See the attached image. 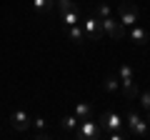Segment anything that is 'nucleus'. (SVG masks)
Listing matches in <instances>:
<instances>
[{"label": "nucleus", "instance_id": "f257e3e1", "mask_svg": "<svg viewBox=\"0 0 150 140\" xmlns=\"http://www.w3.org/2000/svg\"><path fill=\"white\" fill-rule=\"evenodd\" d=\"M78 138L80 140H100V138H105V130L100 128V123H95V120H90V118H85V120H80V125H78Z\"/></svg>", "mask_w": 150, "mask_h": 140}, {"label": "nucleus", "instance_id": "f03ea898", "mask_svg": "<svg viewBox=\"0 0 150 140\" xmlns=\"http://www.w3.org/2000/svg\"><path fill=\"white\" fill-rule=\"evenodd\" d=\"M138 18H140V10H138V5H135V3H130V0L118 3V20H120V25H123V28L135 25V23H138Z\"/></svg>", "mask_w": 150, "mask_h": 140}, {"label": "nucleus", "instance_id": "7ed1b4c3", "mask_svg": "<svg viewBox=\"0 0 150 140\" xmlns=\"http://www.w3.org/2000/svg\"><path fill=\"white\" fill-rule=\"evenodd\" d=\"M120 88H123V93H125L128 100L138 98V85H135L133 68H130V65H123V68H120Z\"/></svg>", "mask_w": 150, "mask_h": 140}, {"label": "nucleus", "instance_id": "20e7f679", "mask_svg": "<svg viewBox=\"0 0 150 140\" xmlns=\"http://www.w3.org/2000/svg\"><path fill=\"white\" fill-rule=\"evenodd\" d=\"M125 120H128L125 125L130 128V135H133V138H145V135H148V123H145L135 110H128V113H125Z\"/></svg>", "mask_w": 150, "mask_h": 140}, {"label": "nucleus", "instance_id": "39448f33", "mask_svg": "<svg viewBox=\"0 0 150 140\" xmlns=\"http://www.w3.org/2000/svg\"><path fill=\"white\" fill-rule=\"evenodd\" d=\"M98 123H100V128L105 130V133H110V130H123L125 118H123V115H118V113H112V110H108V113L100 115Z\"/></svg>", "mask_w": 150, "mask_h": 140}, {"label": "nucleus", "instance_id": "423d86ee", "mask_svg": "<svg viewBox=\"0 0 150 140\" xmlns=\"http://www.w3.org/2000/svg\"><path fill=\"white\" fill-rule=\"evenodd\" d=\"M80 25H83V33H85V38H90V40H100L105 33H103V25H100V20H98L95 15L93 18H85V20H80Z\"/></svg>", "mask_w": 150, "mask_h": 140}, {"label": "nucleus", "instance_id": "0eeeda50", "mask_svg": "<svg viewBox=\"0 0 150 140\" xmlns=\"http://www.w3.org/2000/svg\"><path fill=\"white\" fill-rule=\"evenodd\" d=\"M100 25H103V33L110 35L112 40H120V38L125 35V28L120 25V20H112V15L105 18V20H100Z\"/></svg>", "mask_w": 150, "mask_h": 140}, {"label": "nucleus", "instance_id": "6e6552de", "mask_svg": "<svg viewBox=\"0 0 150 140\" xmlns=\"http://www.w3.org/2000/svg\"><path fill=\"white\" fill-rule=\"evenodd\" d=\"M10 123H13V128H15V130L25 133V130L33 125V120H30V115H28L25 110H15V113H13V118H10Z\"/></svg>", "mask_w": 150, "mask_h": 140}, {"label": "nucleus", "instance_id": "1a4fd4ad", "mask_svg": "<svg viewBox=\"0 0 150 140\" xmlns=\"http://www.w3.org/2000/svg\"><path fill=\"white\" fill-rule=\"evenodd\" d=\"M68 38L73 40L75 45H83V43H85V33H83L80 23H78V25H68Z\"/></svg>", "mask_w": 150, "mask_h": 140}, {"label": "nucleus", "instance_id": "9d476101", "mask_svg": "<svg viewBox=\"0 0 150 140\" xmlns=\"http://www.w3.org/2000/svg\"><path fill=\"white\" fill-rule=\"evenodd\" d=\"M130 40L135 45H145L148 43V30L145 28H138V25H130Z\"/></svg>", "mask_w": 150, "mask_h": 140}, {"label": "nucleus", "instance_id": "9b49d317", "mask_svg": "<svg viewBox=\"0 0 150 140\" xmlns=\"http://www.w3.org/2000/svg\"><path fill=\"white\" fill-rule=\"evenodd\" d=\"M60 15H63V23H65V25H78V23H80V10H78V8L65 10V13H60Z\"/></svg>", "mask_w": 150, "mask_h": 140}, {"label": "nucleus", "instance_id": "f8f14e48", "mask_svg": "<svg viewBox=\"0 0 150 140\" xmlns=\"http://www.w3.org/2000/svg\"><path fill=\"white\" fill-rule=\"evenodd\" d=\"M33 8H35V13H48L55 8V0H33Z\"/></svg>", "mask_w": 150, "mask_h": 140}, {"label": "nucleus", "instance_id": "ddd939ff", "mask_svg": "<svg viewBox=\"0 0 150 140\" xmlns=\"http://www.w3.org/2000/svg\"><path fill=\"white\" fill-rule=\"evenodd\" d=\"M110 15H112L110 5H105V3H98L95 5V18L98 20H105V18H110Z\"/></svg>", "mask_w": 150, "mask_h": 140}, {"label": "nucleus", "instance_id": "4468645a", "mask_svg": "<svg viewBox=\"0 0 150 140\" xmlns=\"http://www.w3.org/2000/svg\"><path fill=\"white\" fill-rule=\"evenodd\" d=\"M75 115H78V120L90 118V105H88V103H78V105H75Z\"/></svg>", "mask_w": 150, "mask_h": 140}, {"label": "nucleus", "instance_id": "2eb2a0df", "mask_svg": "<svg viewBox=\"0 0 150 140\" xmlns=\"http://www.w3.org/2000/svg\"><path fill=\"white\" fill-rule=\"evenodd\" d=\"M78 125H80L78 115H65V118H63V128H65V130H75Z\"/></svg>", "mask_w": 150, "mask_h": 140}, {"label": "nucleus", "instance_id": "dca6fc26", "mask_svg": "<svg viewBox=\"0 0 150 140\" xmlns=\"http://www.w3.org/2000/svg\"><path fill=\"white\" fill-rule=\"evenodd\" d=\"M103 85H105V90L108 93H115V90H118V88H120V78H105V83H103Z\"/></svg>", "mask_w": 150, "mask_h": 140}, {"label": "nucleus", "instance_id": "f3484780", "mask_svg": "<svg viewBox=\"0 0 150 140\" xmlns=\"http://www.w3.org/2000/svg\"><path fill=\"white\" fill-rule=\"evenodd\" d=\"M55 8H58L60 13H65V10H73V8H78L73 3V0H55Z\"/></svg>", "mask_w": 150, "mask_h": 140}, {"label": "nucleus", "instance_id": "a211bd4d", "mask_svg": "<svg viewBox=\"0 0 150 140\" xmlns=\"http://www.w3.org/2000/svg\"><path fill=\"white\" fill-rule=\"evenodd\" d=\"M140 105H143L145 110H150V93H148V90H145L143 95H140Z\"/></svg>", "mask_w": 150, "mask_h": 140}, {"label": "nucleus", "instance_id": "6ab92c4d", "mask_svg": "<svg viewBox=\"0 0 150 140\" xmlns=\"http://www.w3.org/2000/svg\"><path fill=\"white\" fill-rule=\"evenodd\" d=\"M33 125H35L38 130H45V120H43V118H38V120H33Z\"/></svg>", "mask_w": 150, "mask_h": 140}, {"label": "nucleus", "instance_id": "aec40b11", "mask_svg": "<svg viewBox=\"0 0 150 140\" xmlns=\"http://www.w3.org/2000/svg\"><path fill=\"white\" fill-rule=\"evenodd\" d=\"M148 120H150V110H148Z\"/></svg>", "mask_w": 150, "mask_h": 140}]
</instances>
